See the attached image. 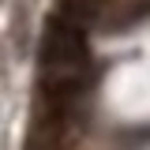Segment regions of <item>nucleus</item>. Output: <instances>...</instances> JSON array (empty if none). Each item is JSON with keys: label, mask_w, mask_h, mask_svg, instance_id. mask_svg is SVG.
<instances>
[{"label": "nucleus", "mask_w": 150, "mask_h": 150, "mask_svg": "<svg viewBox=\"0 0 150 150\" xmlns=\"http://www.w3.org/2000/svg\"><path fill=\"white\" fill-rule=\"evenodd\" d=\"M86 38L79 30V23L68 19L64 11L45 23V38H41V71H45V86H68L79 90V71L86 68Z\"/></svg>", "instance_id": "f257e3e1"}]
</instances>
